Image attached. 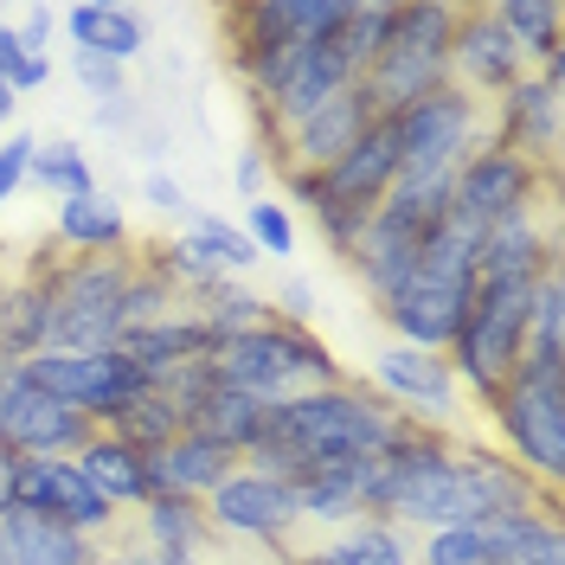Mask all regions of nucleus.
Returning a JSON list of instances; mask_svg holds the SVG:
<instances>
[{
	"mask_svg": "<svg viewBox=\"0 0 565 565\" xmlns=\"http://www.w3.org/2000/svg\"><path fill=\"white\" fill-rule=\"evenodd\" d=\"M476 250H482V232L462 225L457 212H444V218L424 232L418 264H412L405 289H398L392 302H380V321L392 328V341L430 348V353L450 348L462 309H469V296H476Z\"/></svg>",
	"mask_w": 565,
	"mask_h": 565,
	"instance_id": "3",
	"label": "nucleus"
},
{
	"mask_svg": "<svg viewBox=\"0 0 565 565\" xmlns=\"http://www.w3.org/2000/svg\"><path fill=\"white\" fill-rule=\"evenodd\" d=\"M0 565H97V546L26 508H0Z\"/></svg>",
	"mask_w": 565,
	"mask_h": 565,
	"instance_id": "27",
	"label": "nucleus"
},
{
	"mask_svg": "<svg viewBox=\"0 0 565 565\" xmlns=\"http://www.w3.org/2000/svg\"><path fill=\"white\" fill-rule=\"evenodd\" d=\"M527 71L533 65L521 58V45L501 33V20H494L489 7H462L457 33H450V84H457V90H469L476 104H494V97H508Z\"/></svg>",
	"mask_w": 565,
	"mask_h": 565,
	"instance_id": "18",
	"label": "nucleus"
},
{
	"mask_svg": "<svg viewBox=\"0 0 565 565\" xmlns=\"http://www.w3.org/2000/svg\"><path fill=\"white\" fill-rule=\"evenodd\" d=\"M136 546H148V553H186V559H206L218 546L206 501H186V494H148L136 508Z\"/></svg>",
	"mask_w": 565,
	"mask_h": 565,
	"instance_id": "25",
	"label": "nucleus"
},
{
	"mask_svg": "<svg viewBox=\"0 0 565 565\" xmlns=\"http://www.w3.org/2000/svg\"><path fill=\"white\" fill-rule=\"evenodd\" d=\"M494 430V450L527 482L559 494L565 476V360H514V373L482 405Z\"/></svg>",
	"mask_w": 565,
	"mask_h": 565,
	"instance_id": "5",
	"label": "nucleus"
},
{
	"mask_svg": "<svg viewBox=\"0 0 565 565\" xmlns=\"http://www.w3.org/2000/svg\"><path fill=\"white\" fill-rule=\"evenodd\" d=\"M71 77L97 97V104H116V97H129V71L109 65V58H90V52H71Z\"/></svg>",
	"mask_w": 565,
	"mask_h": 565,
	"instance_id": "37",
	"label": "nucleus"
},
{
	"mask_svg": "<svg viewBox=\"0 0 565 565\" xmlns=\"http://www.w3.org/2000/svg\"><path fill=\"white\" fill-rule=\"evenodd\" d=\"M238 232L250 238V250H257V257H277V264H289V257H296V245H302V225H296L289 200H277V193L250 200V206L238 212Z\"/></svg>",
	"mask_w": 565,
	"mask_h": 565,
	"instance_id": "34",
	"label": "nucleus"
},
{
	"mask_svg": "<svg viewBox=\"0 0 565 565\" xmlns=\"http://www.w3.org/2000/svg\"><path fill=\"white\" fill-rule=\"evenodd\" d=\"M521 508H553V494L527 482L489 437L430 430V424H405L366 482V514L405 533L476 527L489 514H521Z\"/></svg>",
	"mask_w": 565,
	"mask_h": 565,
	"instance_id": "1",
	"label": "nucleus"
},
{
	"mask_svg": "<svg viewBox=\"0 0 565 565\" xmlns=\"http://www.w3.org/2000/svg\"><path fill=\"white\" fill-rule=\"evenodd\" d=\"M97 565H206V559H186V553H148V546H116V553H97Z\"/></svg>",
	"mask_w": 565,
	"mask_h": 565,
	"instance_id": "43",
	"label": "nucleus"
},
{
	"mask_svg": "<svg viewBox=\"0 0 565 565\" xmlns=\"http://www.w3.org/2000/svg\"><path fill=\"white\" fill-rule=\"evenodd\" d=\"M97 430H116L122 444H136L141 457H154L161 444H174V437L186 430V424H180V405L168 398V392H161V386H148V392L136 398V405H122V412H116L109 424H97Z\"/></svg>",
	"mask_w": 565,
	"mask_h": 565,
	"instance_id": "33",
	"label": "nucleus"
},
{
	"mask_svg": "<svg viewBox=\"0 0 565 565\" xmlns=\"http://www.w3.org/2000/svg\"><path fill=\"white\" fill-rule=\"evenodd\" d=\"M180 309L200 321L212 341H232V334L270 321V302H264V289H250V277H212V282H200V289H186Z\"/></svg>",
	"mask_w": 565,
	"mask_h": 565,
	"instance_id": "28",
	"label": "nucleus"
},
{
	"mask_svg": "<svg viewBox=\"0 0 565 565\" xmlns=\"http://www.w3.org/2000/svg\"><path fill=\"white\" fill-rule=\"evenodd\" d=\"M26 186L45 193V200H77V193H97V168H90V154H84V141L71 136H39L33 161H26Z\"/></svg>",
	"mask_w": 565,
	"mask_h": 565,
	"instance_id": "31",
	"label": "nucleus"
},
{
	"mask_svg": "<svg viewBox=\"0 0 565 565\" xmlns=\"http://www.w3.org/2000/svg\"><path fill=\"white\" fill-rule=\"evenodd\" d=\"M373 122H380V116H373V104H366V90L353 84V90H341V97H328L316 116H302V122L270 148V168H277V174H321V168H334Z\"/></svg>",
	"mask_w": 565,
	"mask_h": 565,
	"instance_id": "19",
	"label": "nucleus"
},
{
	"mask_svg": "<svg viewBox=\"0 0 565 565\" xmlns=\"http://www.w3.org/2000/svg\"><path fill=\"white\" fill-rule=\"evenodd\" d=\"M20 380L39 386L45 398H58V405H71V412H84L90 424H109L122 405H136L141 392H148V380L116 348H104V353H52L45 348L33 360H20Z\"/></svg>",
	"mask_w": 565,
	"mask_h": 565,
	"instance_id": "12",
	"label": "nucleus"
},
{
	"mask_svg": "<svg viewBox=\"0 0 565 565\" xmlns=\"http://www.w3.org/2000/svg\"><path fill=\"white\" fill-rule=\"evenodd\" d=\"M13 508H26L39 521L77 533V540H90V546H97L104 533L122 527V514L77 476L71 457H26L20 462V469H13Z\"/></svg>",
	"mask_w": 565,
	"mask_h": 565,
	"instance_id": "15",
	"label": "nucleus"
},
{
	"mask_svg": "<svg viewBox=\"0 0 565 565\" xmlns=\"http://www.w3.org/2000/svg\"><path fill=\"white\" fill-rule=\"evenodd\" d=\"M462 7H444V0H412V7H392V26L373 52V65L360 71V90L373 116H398L418 97L444 90L450 84V33H457Z\"/></svg>",
	"mask_w": 565,
	"mask_h": 565,
	"instance_id": "7",
	"label": "nucleus"
},
{
	"mask_svg": "<svg viewBox=\"0 0 565 565\" xmlns=\"http://www.w3.org/2000/svg\"><path fill=\"white\" fill-rule=\"evenodd\" d=\"M13 33L26 39V52H39V58H52V33H58V7H26V13H13Z\"/></svg>",
	"mask_w": 565,
	"mask_h": 565,
	"instance_id": "42",
	"label": "nucleus"
},
{
	"mask_svg": "<svg viewBox=\"0 0 565 565\" xmlns=\"http://www.w3.org/2000/svg\"><path fill=\"white\" fill-rule=\"evenodd\" d=\"M65 39L71 52H90V58H109V65H136L141 45H148V20L141 7H122V0H84V7H65Z\"/></svg>",
	"mask_w": 565,
	"mask_h": 565,
	"instance_id": "21",
	"label": "nucleus"
},
{
	"mask_svg": "<svg viewBox=\"0 0 565 565\" xmlns=\"http://www.w3.org/2000/svg\"><path fill=\"white\" fill-rule=\"evenodd\" d=\"M527 309H533V282H508V277H476V296L462 309L457 334H450V373H457L462 398L489 405L494 386L514 373L521 341H527Z\"/></svg>",
	"mask_w": 565,
	"mask_h": 565,
	"instance_id": "9",
	"label": "nucleus"
},
{
	"mask_svg": "<svg viewBox=\"0 0 565 565\" xmlns=\"http://www.w3.org/2000/svg\"><path fill=\"white\" fill-rule=\"evenodd\" d=\"M289 565H412V533L380 514H360L348 527L316 533L302 553H289Z\"/></svg>",
	"mask_w": 565,
	"mask_h": 565,
	"instance_id": "22",
	"label": "nucleus"
},
{
	"mask_svg": "<svg viewBox=\"0 0 565 565\" xmlns=\"http://www.w3.org/2000/svg\"><path fill=\"white\" fill-rule=\"evenodd\" d=\"M141 206L154 212V218H186L193 200H186V186H180L168 168H148V174H141Z\"/></svg>",
	"mask_w": 565,
	"mask_h": 565,
	"instance_id": "40",
	"label": "nucleus"
},
{
	"mask_svg": "<svg viewBox=\"0 0 565 565\" xmlns=\"http://www.w3.org/2000/svg\"><path fill=\"white\" fill-rule=\"evenodd\" d=\"M405 418L392 412L366 380H341V386H316L277 398L264 412V430L250 444V469L277 476L282 489H302L316 476H341V469H373L398 444Z\"/></svg>",
	"mask_w": 565,
	"mask_h": 565,
	"instance_id": "2",
	"label": "nucleus"
},
{
	"mask_svg": "<svg viewBox=\"0 0 565 565\" xmlns=\"http://www.w3.org/2000/svg\"><path fill=\"white\" fill-rule=\"evenodd\" d=\"M7 380H13V366H7V360H0V386H7Z\"/></svg>",
	"mask_w": 565,
	"mask_h": 565,
	"instance_id": "45",
	"label": "nucleus"
},
{
	"mask_svg": "<svg viewBox=\"0 0 565 565\" xmlns=\"http://www.w3.org/2000/svg\"><path fill=\"white\" fill-rule=\"evenodd\" d=\"M270 180H277L270 154H264V148H238V161H232V186H238V200H245V206L270 193Z\"/></svg>",
	"mask_w": 565,
	"mask_h": 565,
	"instance_id": "41",
	"label": "nucleus"
},
{
	"mask_svg": "<svg viewBox=\"0 0 565 565\" xmlns=\"http://www.w3.org/2000/svg\"><path fill=\"white\" fill-rule=\"evenodd\" d=\"M212 348H218V341H212L206 328L186 316V309H168L161 321H141V328H129V334L116 341V353H122V360L136 366L148 386H168L174 373L200 366V360H206Z\"/></svg>",
	"mask_w": 565,
	"mask_h": 565,
	"instance_id": "20",
	"label": "nucleus"
},
{
	"mask_svg": "<svg viewBox=\"0 0 565 565\" xmlns=\"http://www.w3.org/2000/svg\"><path fill=\"white\" fill-rule=\"evenodd\" d=\"M386 122H392V148H398V180L405 186H450L462 161L494 141L489 104H476L457 84L418 97L412 109H398Z\"/></svg>",
	"mask_w": 565,
	"mask_h": 565,
	"instance_id": "8",
	"label": "nucleus"
},
{
	"mask_svg": "<svg viewBox=\"0 0 565 565\" xmlns=\"http://www.w3.org/2000/svg\"><path fill=\"white\" fill-rule=\"evenodd\" d=\"M412 565H489L482 527H430L412 546Z\"/></svg>",
	"mask_w": 565,
	"mask_h": 565,
	"instance_id": "36",
	"label": "nucleus"
},
{
	"mask_svg": "<svg viewBox=\"0 0 565 565\" xmlns=\"http://www.w3.org/2000/svg\"><path fill=\"white\" fill-rule=\"evenodd\" d=\"M238 469V457L232 450H218V444H206V437H193V430H180L174 444H161L154 457H148V482H154V494H186V501H206L225 476Z\"/></svg>",
	"mask_w": 565,
	"mask_h": 565,
	"instance_id": "24",
	"label": "nucleus"
},
{
	"mask_svg": "<svg viewBox=\"0 0 565 565\" xmlns=\"http://www.w3.org/2000/svg\"><path fill=\"white\" fill-rule=\"evenodd\" d=\"M33 353H45V282L39 270H26L0 282V360L20 366Z\"/></svg>",
	"mask_w": 565,
	"mask_h": 565,
	"instance_id": "29",
	"label": "nucleus"
},
{
	"mask_svg": "<svg viewBox=\"0 0 565 565\" xmlns=\"http://www.w3.org/2000/svg\"><path fill=\"white\" fill-rule=\"evenodd\" d=\"M39 136L33 129H7V141H0V206L26 186V161H33Z\"/></svg>",
	"mask_w": 565,
	"mask_h": 565,
	"instance_id": "39",
	"label": "nucleus"
},
{
	"mask_svg": "<svg viewBox=\"0 0 565 565\" xmlns=\"http://www.w3.org/2000/svg\"><path fill=\"white\" fill-rule=\"evenodd\" d=\"M553 206V174H540L533 161H521L514 148H482V154H469L450 180V212H457L462 225H476V232H489L501 218H521V212H540Z\"/></svg>",
	"mask_w": 565,
	"mask_h": 565,
	"instance_id": "13",
	"label": "nucleus"
},
{
	"mask_svg": "<svg viewBox=\"0 0 565 565\" xmlns=\"http://www.w3.org/2000/svg\"><path fill=\"white\" fill-rule=\"evenodd\" d=\"M206 521L218 540H245V546H264V553H289V540L302 533V514H296V494L282 489L277 476L238 462L218 489L206 494Z\"/></svg>",
	"mask_w": 565,
	"mask_h": 565,
	"instance_id": "14",
	"label": "nucleus"
},
{
	"mask_svg": "<svg viewBox=\"0 0 565 565\" xmlns=\"http://www.w3.org/2000/svg\"><path fill=\"white\" fill-rule=\"evenodd\" d=\"M366 386L405 424H430V430H462V412H469L450 360L430 348H405V341H386L366 360Z\"/></svg>",
	"mask_w": 565,
	"mask_h": 565,
	"instance_id": "11",
	"label": "nucleus"
},
{
	"mask_svg": "<svg viewBox=\"0 0 565 565\" xmlns=\"http://www.w3.org/2000/svg\"><path fill=\"white\" fill-rule=\"evenodd\" d=\"M0 84H7L13 97H33V90L52 84V58L26 52V39L13 33V20H0Z\"/></svg>",
	"mask_w": 565,
	"mask_h": 565,
	"instance_id": "35",
	"label": "nucleus"
},
{
	"mask_svg": "<svg viewBox=\"0 0 565 565\" xmlns=\"http://www.w3.org/2000/svg\"><path fill=\"white\" fill-rule=\"evenodd\" d=\"M206 366H212V380L250 392V398H264V405L348 380L341 353L328 348L316 328H296V321H277V316L264 321V328H245V334L218 341V348L206 353Z\"/></svg>",
	"mask_w": 565,
	"mask_h": 565,
	"instance_id": "6",
	"label": "nucleus"
},
{
	"mask_svg": "<svg viewBox=\"0 0 565 565\" xmlns=\"http://www.w3.org/2000/svg\"><path fill=\"white\" fill-rule=\"evenodd\" d=\"M129 250L104 257H58L39 264L45 282V348L52 353H104L129 334V289H136Z\"/></svg>",
	"mask_w": 565,
	"mask_h": 565,
	"instance_id": "4",
	"label": "nucleus"
},
{
	"mask_svg": "<svg viewBox=\"0 0 565 565\" xmlns=\"http://www.w3.org/2000/svg\"><path fill=\"white\" fill-rule=\"evenodd\" d=\"M277 565H289V553H282V559H277Z\"/></svg>",
	"mask_w": 565,
	"mask_h": 565,
	"instance_id": "46",
	"label": "nucleus"
},
{
	"mask_svg": "<svg viewBox=\"0 0 565 565\" xmlns=\"http://www.w3.org/2000/svg\"><path fill=\"white\" fill-rule=\"evenodd\" d=\"M264 302H270V316H277V321L309 328V316H316V282L289 270V277H277V289H264Z\"/></svg>",
	"mask_w": 565,
	"mask_h": 565,
	"instance_id": "38",
	"label": "nucleus"
},
{
	"mask_svg": "<svg viewBox=\"0 0 565 565\" xmlns=\"http://www.w3.org/2000/svg\"><path fill=\"white\" fill-rule=\"evenodd\" d=\"M180 238L200 250V257H206L218 277H250V270L264 264V257L250 250V238L238 232V218H225V212H186Z\"/></svg>",
	"mask_w": 565,
	"mask_h": 565,
	"instance_id": "32",
	"label": "nucleus"
},
{
	"mask_svg": "<svg viewBox=\"0 0 565 565\" xmlns=\"http://www.w3.org/2000/svg\"><path fill=\"white\" fill-rule=\"evenodd\" d=\"M71 462H77V476L104 494L116 514H136L141 501L154 494V482H148V457H141L136 444H122L116 430H90V444H84Z\"/></svg>",
	"mask_w": 565,
	"mask_h": 565,
	"instance_id": "23",
	"label": "nucleus"
},
{
	"mask_svg": "<svg viewBox=\"0 0 565 565\" xmlns=\"http://www.w3.org/2000/svg\"><path fill=\"white\" fill-rule=\"evenodd\" d=\"M90 430L97 424L84 418V412H71L58 398H45L39 386L20 380V366H13V380L0 386V450L7 457H77L84 444H90Z\"/></svg>",
	"mask_w": 565,
	"mask_h": 565,
	"instance_id": "17",
	"label": "nucleus"
},
{
	"mask_svg": "<svg viewBox=\"0 0 565 565\" xmlns=\"http://www.w3.org/2000/svg\"><path fill=\"white\" fill-rule=\"evenodd\" d=\"M494 148H514L540 174H559V141H565V77L559 71H527L508 97L489 104Z\"/></svg>",
	"mask_w": 565,
	"mask_h": 565,
	"instance_id": "16",
	"label": "nucleus"
},
{
	"mask_svg": "<svg viewBox=\"0 0 565 565\" xmlns=\"http://www.w3.org/2000/svg\"><path fill=\"white\" fill-rule=\"evenodd\" d=\"M52 245H65L71 257H104V250H122V245H129V212H122V200H109L104 186H97V193H77V200H58Z\"/></svg>",
	"mask_w": 565,
	"mask_h": 565,
	"instance_id": "26",
	"label": "nucleus"
},
{
	"mask_svg": "<svg viewBox=\"0 0 565 565\" xmlns=\"http://www.w3.org/2000/svg\"><path fill=\"white\" fill-rule=\"evenodd\" d=\"M13 116H20V97H13V90L0 84V129H13Z\"/></svg>",
	"mask_w": 565,
	"mask_h": 565,
	"instance_id": "44",
	"label": "nucleus"
},
{
	"mask_svg": "<svg viewBox=\"0 0 565 565\" xmlns=\"http://www.w3.org/2000/svg\"><path fill=\"white\" fill-rule=\"evenodd\" d=\"M348 20V0H250L232 7V71L245 84V97L277 71L282 52H296L302 39H321Z\"/></svg>",
	"mask_w": 565,
	"mask_h": 565,
	"instance_id": "10",
	"label": "nucleus"
},
{
	"mask_svg": "<svg viewBox=\"0 0 565 565\" xmlns=\"http://www.w3.org/2000/svg\"><path fill=\"white\" fill-rule=\"evenodd\" d=\"M501 20V33L521 45V58L533 71H559V45H565V13L553 0H494L489 7Z\"/></svg>",
	"mask_w": 565,
	"mask_h": 565,
	"instance_id": "30",
	"label": "nucleus"
}]
</instances>
